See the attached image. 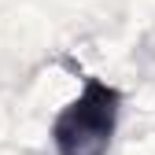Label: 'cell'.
<instances>
[{
	"label": "cell",
	"mask_w": 155,
	"mask_h": 155,
	"mask_svg": "<svg viewBox=\"0 0 155 155\" xmlns=\"http://www.w3.org/2000/svg\"><path fill=\"white\" fill-rule=\"evenodd\" d=\"M118 111L122 92L100 78H89L78 100H70L52 122L55 155H107L118 129Z\"/></svg>",
	"instance_id": "6da1fadb"
}]
</instances>
